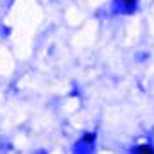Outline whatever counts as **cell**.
<instances>
[{
	"instance_id": "2",
	"label": "cell",
	"mask_w": 154,
	"mask_h": 154,
	"mask_svg": "<svg viewBox=\"0 0 154 154\" xmlns=\"http://www.w3.org/2000/svg\"><path fill=\"white\" fill-rule=\"evenodd\" d=\"M122 2H124L127 7H133V5H134V0H122Z\"/></svg>"
},
{
	"instance_id": "1",
	"label": "cell",
	"mask_w": 154,
	"mask_h": 154,
	"mask_svg": "<svg viewBox=\"0 0 154 154\" xmlns=\"http://www.w3.org/2000/svg\"><path fill=\"white\" fill-rule=\"evenodd\" d=\"M136 154H154V149L151 145H138L136 147Z\"/></svg>"
}]
</instances>
